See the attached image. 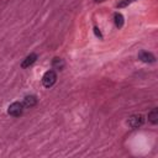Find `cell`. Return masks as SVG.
I'll list each match as a JSON object with an SVG mask.
<instances>
[{"label": "cell", "instance_id": "cell-11", "mask_svg": "<svg viewBox=\"0 0 158 158\" xmlns=\"http://www.w3.org/2000/svg\"><path fill=\"white\" fill-rule=\"evenodd\" d=\"M94 32H95V35H96L98 37L102 38V36H101V33H100V31H99V28H98V27H95V28H94Z\"/></svg>", "mask_w": 158, "mask_h": 158}, {"label": "cell", "instance_id": "cell-4", "mask_svg": "<svg viewBox=\"0 0 158 158\" xmlns=\"http://www.w3.org/2000/svg\"><path fill=\"white\" fill-rule=\"evenodd\" d=\"M138 59L143 63H154L156 62V57L151 52H147V51H141L138 53Z\"/></svg>", "mask_w": 158, "mask_h": 158}, {"label": "cell", "instance_id": "cell-5", "mask_svg": "<svg viewBox=\"0 0 158 158\" xmlns=\"http://www.w3.org/2000/svg\"><path fill=\"white\" fill-rule=\"evenodd\" d=\"M37 54L36 53H31V54H28L23 60H22V63H21V67L22 68H28L30 65H32L36 60H37Z\"/></svg>", "mask_w": 158, "mask_h": 158}, {"label": "cell", "instance_id": "cell-3", "mask_svg": "<svg viewBox=\"0 0 158 158\" xmlns=\"http://www.w3.org/2000/svg\"><path fill=\"white\" fill-rule=\"evenodd\" d=\"M143 123H144V118H143L142 115H132V116H130L128 120H127V125H128L131 128H133V130L139 128Z\"/></svg>", "mask_w": 158, "mask_h": 158}, {"label": "cell", "instance_id": "cell-6", "mask_svg": "<svg viewBox=\"0 0 158 158\" xmlns=\"http://www.w3.org/2000/svg\"><path fill=\"white\" fill-rule=\"evenodd\" d=\"M36 104H37V98L35 95H27V96L23 98V102H22L23 106H26V107H33Z\"/></svg>", "mask_w": 158, "mask_h": 158}, {"label": "cell", "instance_id": "cell-7", "mask_svg": "<svg viewBox=\"0 0 158 158\" xmlns=\"http://www.w3.org/2000/svg\"><path fill=\"white\" fill-rule=\"evenodd\" d=\"M52 67H53V69H56V70H62V69L64 68V60H63L62 58L56 57V58H53V60H52Z\"/></svg>", "mask_w": 158, "mask_h": 158}, {"label": "cell", "instance_id": "cell-10", "mask_svg": "<svg viewBox=\"0 0 158 158\" xmlns=\"http://www.w3.org/2000/svg\"><path fill=\"white\" fill-rule=\"evenodd\" d=\"M135 0H121L118 4H117V7H126L127 5H130L131 2H133Z\"/></svg>", "mask_w": 158, "mask_h": 158}, {"label": "cell", "instance_id": "cell-1", "mask_svg": "<svg viewBox=\"0 0 158 158\" xmlns=\"http://www.w3.org/2000/svg\"><path fill=\"white\" fill-rule=\"evenodd\" d=\"M57 81V74L54 70H47L42 77V84L46 88L53 86V84Z\"/></svg>", "mask_w": 158, "mask_h": 158}, {"label": "cell", "instance_id": "cell-9", "mask_svg": "<svg viewBox=\"0 0 158 158\" xmlns=\"http://www.w3.org/2000/svg\"><path fill=\"white\" fill-rule=\"evenodd\" d=\"M114 22H115V26L117 28H121L122 25H123V16L120 14V12H116L114 15Z\"/></svg>", "mask_w": 158, "mask_h": 158}, {"label": "cell", "instance_id": "cell-8", "mask_svg": "<svg viewBox=\"0 0 158 158\" xmlns=\"http://www.w3.org/2000/svg\"><path fill=\"white\" fill-rule=\"evenodd\" d=\"M148 121L151 122V123H153V125H156L157 122H158V110L154 107V109H152L149 112H148Z\"/></svg>", "mask_w": 158, "mask_h": 158}, {"label": "cell", "instance_id": "cell-2", "mask_svg": "<svg viewBox=\"0 0 158 158\" xmlns=\"http://www.w3.org/2000/svg\"><path fill=\"white\" fill-rule=\"evenodd\" d=\"M22 111H23V105L19 101H15L12 102L9 107H7V114L10 116H14V117H19L22 115Z\"/></svg>", "mask_w": 158, "mask_h": 158}]
</instances>
